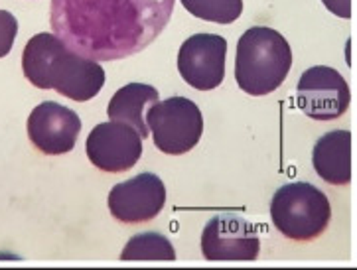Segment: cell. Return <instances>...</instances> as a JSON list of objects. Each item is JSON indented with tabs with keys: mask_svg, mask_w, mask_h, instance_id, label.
I'll return each mask as SVG.
<instances>
[{
	"mask_svg": "<svg viewBox=\"0 0 357 270\" xmlns=\"http://www.w3.org/2000/svg\"><path fill=\"white\" fill-rule=\"evenodd\" d=\"M292 68V49L287 38L266 26L249 28L239 38L235 56V81L253 97L277 91Z\"/></svg>",
	"mask_w": 357,
	"mask_h": 270,
	"instance_id": "cell-3",
	"label": "cell"
},
{
	"mask_svg": "<svg viewBox=\"0 0 357 270\" xmlns=\"http://www.w3.org/2000/svg\"><path fill=\"white\" fill-rule=\"evenodd\" d=\"M259 251L257 229L237 215H218L204 227L202 253L208 260H255Z\"/></svg>",
	"mask_w": 357,
	"mask_h": 270,
	"instance_id": "cell-10",
	"label": "cell"
},
{
	"mask_svg": "<svg viewBox=\"0 0 357 270\" xmlns=\"http://www.w3.org/2000/svg\"><path fill=\"white\" fill-rule=\"evenodd\" d=\"M26 79L40 89H54L71 101H89L103 89L105 70L95 59L75 54L56 34H36L22 54Z\"/></svg>",
	"mask_w": 357,
	"mask_h": 270,
	"instance_id": "cell-2",
	"label": "cell"
},
{
	"mask_svg": "<svg viewBox=\"0 0 357 270\" xmlns=\"http://www.w3.org/2000/svg\"><path fill=\"white\" fill-rule=\"evenodd\" d=\"M227 42L218 34H194L178 51V71L190 87L209 91L225 79Z\"/></svg>",
	"mask_w": 357,
	"mask_h": 270,
	"instance_id": "cell-7",
	"label": "cell"
},
{
	"mask_svg": "<svg viewBox=\"0 0 357 270\" xmlns=\"http://www.w3.org/2000/svg\"><path fill=\"white\" fill-rule=\"evenodd\" d=\"M271 219L290 241H314L332 221V205L322 189L308 182H292L277 189L271 201Z\"/></svg>",
	"mask_w": 357,
	"mask_h": 270,
	"instance_id": "cell-4",
	"label": "cell"
},
{
	"mask_svg": "<svg viewBox=\"0 0 357 270\" xmlns=\"http://www.w3.org/2000/svg\"><path fill=\"white\" fill-rule=\"evenodd\" d=\"M300 111L314 120H335L349 106L351 93L344 75L328 65H314L300 75L296 85Z\"/></svg>",
	"mask_w": 357,
	"mask_h": 270,
	"instance_id": "cell-6",
	"label": "cell"
},
{
	"mask_svg": "<svg viewBox=\"0 0 357 270\" xmlns=\"http://www.w3.org/2000/svg\"><path fill=\"white\" fill-rule=\"evenodd\" d=\"M149 127L154 146L160 152L180 156L190 152L199 142L204 117L194 101L185 97H170L150 109Z\"/></svg>",
	"mask_w": 357,
	"mask_h": 270,
	"instance_id": "cell-5",
	"label": "cell"
},
{
	"mask_svg": "<svg viewBox=\"0 0 357 270\" xmlns=\"http://www.w3.org/2000/svg\"><path fill=\"white\" fill-rule=\"evenodd\" d=\"M85 150L95 168L107 174H121L139 162L142 136L128 125L109 120L89 132Z\"/></svg>",
	"mask_w": 357,
	"mask_h": 270,
	"instance_id": "cell-8",
	"label": "cell"
},
{
	"mask_svg": "<svg viewBox=\"0 0 357 270\" xmlns=\"http://www.w3.org/2000/svg\"><path fill=\"white\" fill-rule=\"evenodd\" d=\"M109 212L121 223H146L164 209L166 188L156 174H139L116 184L109 193Z\"/></svg>",
	"mask_w": 357,
	"mask_h": 270,
	"instance_id": "cell-9",
	"label": "cell"
},
{
	"mask_svg": "<svg viewBox=\"0 0 357 270\" xmlns=\"http://www.w3.org/2000/svg\"><path fill=\"white\" fill-rule=\"evenodd\" d=\"M176 0H52V30L95 61L135 56L170 22Z\"/></svg>",
	"mask_w": 357,
	"mask_h": 270,
	"instance_id": "cell-1",
	"label": "cell"
},
{
	"mask_svg": "<svg viewBox=\"0 0 357 270\" xmlns=\"http://www.w3.org/2000/svg\"><path fill=\"white\" fill-rule=\"evenodd\" d=\"M316 174L330 186H347L351 182V132L332 130L318 138L312 150Z\"/></svg>",
	"mask_w": 357,
	"mask_h": 270,
	"instance_id": "cell-12",
	"label": "cell"
},
{
	"mask_svg": "<svg viewBox=\"0 0 357 270\" xmlns=\"http://www.w3.org/2000/svg\"><path fill=\"white\" fill-rule=\"evenodd\" d=\"M79 132L81 120L77 113L54 101L38 105L28 117L30 142L47 156L71 152Z\"/></svg>",
	"mask_w": 357,
	"mask_h": 270,
	"instance_id": "cell-11",
	"label": "cell"
},
{
	"mask_svg": "<svg viewBox=\"0 0 357 270\" xmlns=\"http://www.w3.org/2000/svg\"><path fill=\"white\" fill-rule=\"evenodd\" d=\"M123 260H174L176 251L172 243L160 233H139L128 241L123 253Z\"/></svg>",
	"mask_w": 357,
	"mask_h": 270,
	"instance_id": "cell-14",
	"label": "cell"
},
{
	"mask_svg": "<svg viewBox=\"0 0 357 270\" xmlns=\"http://www.w3.org/2000/svg\"><path fill=\"white\" fill-rule=\"evenodd\" d=\"M18 34V22L10 12L0 10V58L8 56Z\"/></svg>",
	"mask_w": 357,
	"mask_h": 270,
	"instance_id": "cell-16",
	"label": "cell"
},
{
	"mask_svg": "<svg viewBox=\"0 0 357 270\" xmlns=\"http://www.w3.org/2000/svg\"><path fill=\"white\" fill-rule=\"evenodd\" d=\"M322 2L337 18H344V20L351 18V0H322Z\"/></svg>",
	"mask_w": 357,
	"mask_h": 270,
	"instance_id": "cell-17",
	"label": "cell"
},
{
	"mask_svg": "<svg viewBox=\"0 0 357 270\" xmlns=\"http://www.w3.org/2000/svg\"><path fill=\"white\" fill-rule=\"evenodd\" d=\"M156 103H158V91L152 85L128 83L113 95V99L107 106V115H109V120L128 125L137 130L142 138H149V113Z\"/></svg>",
	"mask_w": 357,
	"mask_h": 270,
	"instance_id": "cell-13",
	"label": "cell"
},
{
	"mask_svg": "<svg viewBox=\"0 0 357 270\" xmlns=\"http://www.w3.org/2000/svg\"><path fill=\"white\" fill-rule=\"evenodd\" d=\"M182 6L199 20L233 24L243 12V0H180Z\"/></svg>",
	"mask_w": 357,
	"mask_h": 270,
	"instance_id": "cell-15",
	"label": "cell"
}]
</instances>
